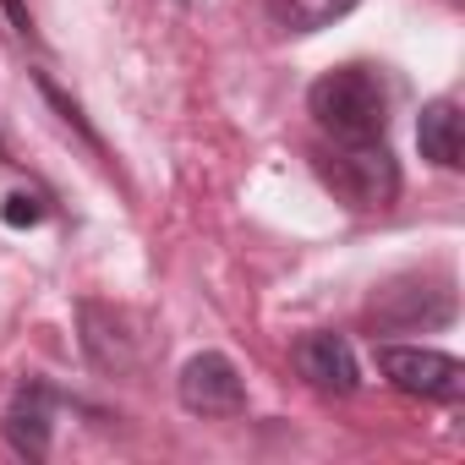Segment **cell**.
<instances>
[{
  "label": "cell",
  "mask_w": 465,
  "mask_h": 465,
  "mask_svg": "<svg viewBox=\"0 0 465 465\" xmlns=\"http://www.w3.org/2000/svg\"><path fill=\"white\" fill-rule=\"evenodd\" d=\"M0 12L12 17V34H17V39H28V45L39 39V28H34V12L23 6V0H0Z\"/></svg>",
  "instance_id": "13"
},
{
  "label": "cell",
  "mask_w": 465,
  "mask_h": 465,
  "mask_svg": "<svg viewBox=\"0 0 465 465\" xmlns=\"http://www.w3.org/2000/svg\"><path fill=\"white\" fill-rule=\"evenodd\" d=\"M367 318H372V329H383V334L443 329V323H454V285H449V280H421V274L389 280V285L372 296Z\"/></svg>",
  "instance_id": "5"
},
{
  "label": "cell",
  "mask_w": 465,
  "mask_h": 465,
  "mask_svg": "<svg viewBox=\"0 0 465 465\" xmlns=\"http://www.w3.org/2000/svg\"><path fill=\"white\" fill-rule=\"evenodd\" d=\"M66 405V394L50 378H23L6 416H0V432H6L12 454L23 460H50V438H55V411Z\"/></svg>",
  "instance_id": "6"
},
{
  "label": "cell",
  "mask_w": 465,
  "mask_h": 465,
  "mask_svg": "<svg viewBox=\"0 0 465 465\" xmlns=\"http://www.w3.org/2000/svg\"><path fill=\"white\" fill-rule=\"evenodd\" d=\"M0 159H6V164H12V153H6V143H0Z\"/></svg>",
  "instance_id": "14"
},
{
  "label": "cell",
  "mask_w": 465,
  "mask_h": 465,
  "mask_svg": "<svg viewBox=\"0 0 465 465\" xmlns=\"http://www.w3.org/2000/svg\"><path fill=\"white\" fill-rule=\"evenodd\" d=\"M416 148L427 164L438 170H460V99L454 94H438L421 104V121H416Z\"/></svg>",
  "instance_id": "9"
},
{
  "label": "cell",
  "mask_w": 465,
  "mask_h": 465,
  "mask_svg": "<svg viewBox=\"0 0 465 465\" xmlns=\"http://www.w3.org/2000/svg\"><path fill=\"white\" fill-rule=\"evenodd\" d=\"M0 213H6V224H17V230H23V224H39L50 208H45V197H39V192H34V197H28V192H12Z\"/></svg>",
  "instance_id": "12"
},
{
  "label": "cell",
  "mask_w": 465,
  "mask_h": 465,
  "mask_svg": "<svg viewBox=\"0 0 465 465\" xmlns=\"http://www.w3.org/2000/svg\"><path fill=\"white\" fill-rule=\"evenodd\" d=\"M312 170L318 181L356 213H383L400 203V159L389 153V143H323L312 148Z\"/></svg>",
  "instance_id": "2"
},
{
  "label": "cell",
  "mask_w": 465,
  "mask_h": 465,
  "mask_svg": "<svg viewBox=\"0 0 465 465\" xmlns=\"http://www.w3.org/2000/svg\"><path fill=\"white\" fill-rule=\"evenodd\" d=\"M378 372L389 378V389L411 394V400H432V405H460L465 400V361L432 345H378L372 351Z\"/></svg>",
  "instance_id": "3"
},
{
  "label": "cell",
  "mask_w": 465,
  "mask_h": 465,
  "mask_svg": "<svg viewBox=\"0 0 465 465\" xmlns=\"http://www.w3.org/2000/svg\"><path fill=\"white\" fill-rule=\"evenodd\" d=\"M307 115L329 143H378L389 132V88L372 66H329L307 88Z\"/></svg>",
  "instance_id": "1"
},
{
  "label": "cell",
  "mask_w": 465,
  "mask_h": 465,
  "mask_svg": "<svg viewBox=\"0 0 465 465\" xmlns=\"http://www.w3.org/2000/svg\"><path fill=\"white\" fill-rule=\"evenodd\" d=\"M361 6V0H269V17H274V28H285V34H323V28H334L340 17H351Z\"/></svg>",
  "instance_id": "10"
},
{
  "label": "cell",
  "mask_w": 465,
  "mask_h": 465,
  "mask_svg": "<svg viewBox=\"0 0 465 465\" xmlns=\"http://www.w3.org/2000/svg\"><path fill=\"white\" fill-rule=\"evenodd\" d=\"M77 318H83V356H88L99 372H115V378H121V372L137 367V334H132L126 312H115V307H104V302H83Z\"/></svg>",
  "instance_id": "8"
},
{
  "label": "cell",
  "mask_w": 465,
  "mask_h": 465,
  "mask_svg": "<svg viewBox=\"0 0 465 465\" xmlns=\"http://www.w3.org/2000/svg\"><path fill=\"white\" fill-rule=\"evenodd\" d=\"M291 367H296V378L312 383L318 394H340V400H345V394L361 389L356 351H351V340L334 334V329H312V334H302V340L291 345Z\"/></svg>",
  "instance_id": "7"
},
{
  "label": "cell",
  "mask_w": 465,
  "mask_h": 465,
  "mask_svg": "<svg viewBox=\"0 0 465 465\" xmlns=\"http://www.w3.org/2000/svg\"><path fill=\"white\" fill-rule=\"evenodd\" d=\"M34 83H39V94H45V99L55 104V115H61V121H66V126H72V132H77V137H83V143H88L94 153H104V143H99V132H94V126L83 121V110H77V99H66V94H61L55 83H50V72H34Z\"/></svg>",
  "instance_id": "11"
},
{
  "label": "cell",
  "mask_w": 465,
  "mask_h": 465,
  "mask_svg": "<svg viewBox=\"0 0 465 465\" xmlns=\"http://www.w3.org/2000/svg\"><path fill=\"white\" fill-rule=\"evenodd\" d=\"M175 400H181L186 416L224 421V416L247 411V378H242V367L230 361L224 351H197L175 372Z\"/></svg>",
  "instance_id": "4"
}]
</instances>
